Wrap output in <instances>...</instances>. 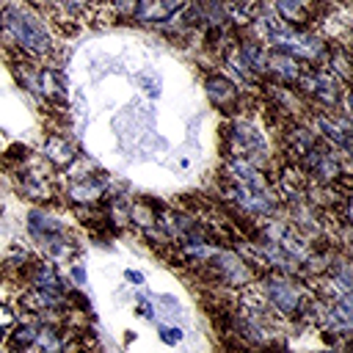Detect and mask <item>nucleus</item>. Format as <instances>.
Masks as SVG:
<instances>
[{
  "instance_id": "f257e3e1",
  "label": "nucleus",
  "mask_w": 353,
  "mask_h": 353,
  "mask_svg": "<svg viewBox=\"0 0 353 353\" xmlns=\"http://www.w3.org/2000/svg\"><path fill=\"white\" fill-rule=\"evenodd\" d=\"M0 47L11 61H50L55 36L44 11L30 0H0Z\"/></svg>"
},
{
  "instance_id": "f03ea898",
  "label": "nucleus",
  "mask_w": 353,
  "mask_h": 353,
  "mask_svg": "<svg viewBox=\"0 0 353 353\" xmlns=\"http://www.w3.org/2000/svg\"><path fill=\"white\" fill-rule=\"evenodd\" d=\"M25 226H28L33 245L39 248L44 259H52L58 265V262H69L77 254V240L69 234L66 221L58 212H52L47 204L30 207Z\"/></svg>"
},
{
  "instance_id": "7ed1b4c3",
  "label": "nucleus",
  "mask_w": 353,
  "mask_h": 353,
  "mask_svg": "<svg viewBox=\"0 0 353 353\" xmlns=\"http://www.w3.org/2000/svg\"><path fill=\"white\" fill-rule=\"evenodd\" d=\"M256 290L268 301V306L281 317V320H301L312 309V292L303 287L292 273H279V270H265L256 276Z\"/></svg>"
},
{
  "instance_id": "20e7f679",
  "label": "nucleus",
  "mask_w": 353,
  "mask_h": 353,
  "mask_svg": "<svg viewBox=\"0 0 353 353\" xmlns=\"http://www.w3.org/2000/svg\"><path fill=\"white\" fill-rule=\"evenodd\" d=\"M223 160H245L256 168L268 160L265 132L245 116H234L223 124Z\"/></svg>"
},
{
  "instance_id": "39448f33",
  "label": "nucleus",
  "mask_w": 353,
  "mask_h": 353,
  "mask_svg": "<svg viewBox=\"0 0 353 353\" xmlns=\"http://www.w3.org/2000/svg\"><path fill=\"white\" fill-rule=\"evenodd\" d=\"M8 176L14 179V190L36 207L58 199V179L52 176V168L41 160V154L30 152V157L17 171H11Z\"/></svg>"
},
{
  "instance_id": "423d86ee",
  "label": "nucleus",
  "mask_w": 353,
  "mask_h": 353,
  "mask_svg": "<svg viewBox=\"0 0 353 353\" xmlns=\"http://www.w3.org/2000/svg\"><path fill=\"white\" fill-rule=\"evenodd\" d=\"M110 182L102 174H74L66 171L63 179L58 182V199L74 210H88V207H99L108 199Z\"/></svg>"
},
{
  "instance_id": "0eeeda50",
  "label": "nucleus",
  "mask_w": 353,
  "mask_h": 353,
  "mask_svg": "<svg viewBox=\"0 0 353 353\" xmlns=\"http://www.w3.org/2000/svg\"><path fill=\"white\" fill-rule=\"evenodd\" d=\"M204 94L212 102V108H218L223 116H229V119L243 116V91L237 88V83L229 74L210 72L204 77Z\"/></svg>"
},
{
  "instance_id": "6e6552de",
  "label": "nucleus",
  "mask_w": 353,
  "mask_h": 353,
  "mask_svg": "<svg viewBox=\"0 0 353 353\" xmlns=\"http://www.w3.org/2000/svg\"><path fill=\"white\" fill-rule=\"evenodd\" d=\"M22 287L41 292V295H52V298H66V292H69V284L63 281L58 265L52 259H44V256H33Z\"/></svg>"
},
{
  "instance_id": "1a4fd4ad",
  "label": "nucleus",
  "mask_w": 353,
  "mask_h": 353,
  "mask_svg": "<svg viewBox=\"0 0 353 353\" xmlns=\"http://www.w3.org/2000/svg\"><path fill=\"white\" fill-rule=\"evenodd\" d=\"M298 88L303 97H309L312 102L325 105V108H334L342 99V85H339L336 74L328 69H303Z\"/></svg>"
},
{
  "instance_id": "9d476101",
  "label": "nucleus",
  "mask_w": 353,
  "mask_h": 353,
  "mask_svg": "<svg viewBox=\"0 0 353 353\" xmlns=\"http://www.w3.org/2000/svg\"><path fill=\"white\" fill-rule=\"evenodd\" d=\"M41 160H44L52 171H66V168H72L80 157H77L74 141H72L66 132L52 130V132H47V138H44V143H41Z\"/></svg>"
},
{
  "instance_id": "9b49d317",
  "label": "nucleus",
  "mask_w": 353,
  "mask_h": 353,
  "mask_svg": "<svg viewBox=\"0 0 353 353\" xmlns=\"http://www.w3.org/2000/svg\"><path fill=\"white\" fill-rule=\"evenodd\" d=\"M185 8V0H138L132 22L138 25H168L179 11Z\"/></svg>"
},
{
  "instance_id": "f8f14e48",
  "label": "nucleus",
  "mask_w": 353,
  "mask_h": 353,
  "mask_svg": "<svg viewBox=\"0 0 353 353\" xmlns=\"http://www.w3.org/2000/svg\"><path fill=\"white\" fill-rule=\"evenodd\" d=\"M306 66H301L292 55L281 52V50H268V58H265V74H270L279 85H298L301 74H303Z\"/></svg>"
},
{
  "instance_id": "ddd939ff",
  "label": "nucleus",
  "mask_w": 353,
  "mask_h": 353,
  "mask_svg": "<svg viewBox=\"0 0 353 353\" xmlns=\"http://www.w3.org/2000/svg\"><path fill=\"white\" fill-rule=\"evenodd\" d=\"M314 124H317L320 135L331 146H336V149H342V152H347L353 157V127L345 119H336L331 113H317L314 116Z\"/></svg>"
},
{
  "instance_id": "4468645a",
  "label": "nucleus",
  "mask_w": 353,
  "mask_h": 353,
  "mask_svg": "<svg viewBox=\"0 0 353 353\" xmlns=\"http://www.w3.org/2000/svg\"><path fill=\"white\" fill-rule=\"evenodd\" d=\"M312 3L314 0H273L276 17L290 25V28H303L312 17Z\"/></svg>"
},
{
  "instance_id": "2eb2a0df",
  "label": "nucleus",
  "mask_w": 353,
  "mask_h": 353,
  "mask_svg": "<svg viewBox=\"0 0 353 353\" xmlns=\"http://www.w3.org/2000/svg\"><path fill=\"white\" fill-rule=\"evenodd\" d=\"M91 0H58V22H66V17H80Z\"/></svg>"
},
{
  "instance_id": "dca6fc26",
  "label": "nucleus",
  "mask_w": 353,
  "mask_h": 353,
  "mask_svg": "<svg viewBox=\"0 0 353 353\" xmlns=\"http://www.w3.org/2000/svg\"><path fill=\"white\" fill-rule=\"evenodd\" d=\"M17 320H19V312L14 309V306H6V303H0V339L17 325Z\"/></svg>"
},
{
  "instance_id": "f3484780",
  "label": "nucleus",
  "mask_w": 353,
  "mask_h": 353,
  "mask_svg": "<svg viewBox=\"0 0 353 353\" xmlns=\"http://www.w3.org/2000/svg\"><path fill=\"white\" fill-rule=\"evenodd\" d=\"M157 334H160V339L165 342V345H176V342H182V328H174V325H160L157 328Z\"/></svg>"
},
{
  "instance_id": "a211bd4d",
  "label": "nucleus",
  "mask_w": 353,
  "mask_h": 353,
  "mask_svg": "<svg viewBox=\"0 0 353 353\" xmlns=\"http://www.w3.org/2000/svg\"><path fill=\"white\" fill-rule=\"evenodd\" d=\"M124 279H127V281H132V284H143V276H141L138 270H127V273H124Z\"/></svg>"
},
{
  "instance_id": "6ab92c4d",
  "label": "nucleus",
  "mask_w": 353,
  "mask_h": 353,
  "mask_svg": "<svg viewBox=\"0 0 353 353\" xmlns=\"http://www.w3.org/2000/svg\"><path fill=\"white\" fill-rule=\"evenodd\" d=\"M72 279H74L77 284H83L85 276H83V268H80V265H72Z\"/></svg>"
},
{
  "instance_id": "aec40b11",
  "label": "nucleus",
  "mask_w": 353,
  "mask_h": 353,
  "mask_svg": "<svg viewBox=\"0 0 353 353\" xmlns=\"http://www.w3.org/2000/svg\"><path fill=\"white\" fill-rule=\"evenodd\" d=\"M345 102H347V108H350V113H353V88L345 94Z\"/></svg>"
},
{
  "instance_id": "412c9836",
  "label": "nucleus",
  "mask_w": 353,
  "mask_h": 353,
  "mask_svg": "<svg viewBox=\"0 0 353 353\" xmlns=\"http://www.w3.org/2000/svg\"><path fill=\"white\" fill-rule=\"evenodd\" d=\"M0 212H3V201H0Z\"/></svg>"
}]
</instances>
